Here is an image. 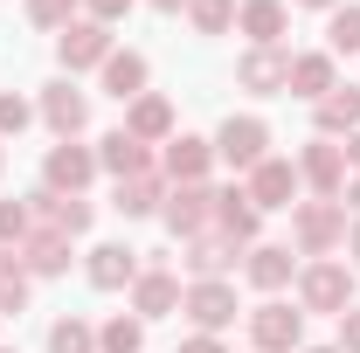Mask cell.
<instances>
[{
	"mask_svg": "<svg viewBox=\"0 0 360 353\" xmlns=\"http://www.w3.org/2000/svg\"><path fill=\"white\" fill-rule=\"evenodd\" d=\"M291 236H298V257H333L340 243H347V201H298L291 208Z\"/></svg>",
	"mask_w": 360,
	"mask_h": 353,
	"instance_id": "1",
	"label": "cell"
},
{
	"mask_svg": "<svg viewBox=\"0 0 360 353\" xmlns=\"http://www.w3.org/2000/svg\"><path fill=\"white\" fill-rule=\"evenodd\" d=\"M347 305H360V298H354V270H347V264L319 257V264L298 270V312H333V319H340Z\"/></svg>",
	"mask_w": 360,
	"mask_h": 353,
	"instance_id": "2",
	"label": "cell"
},
{
	"mask_svg": "<svg viewBox=\"0 0 360 353\" xmlns=\"http://www.w3.org/2000/svg\"><path fill=\"white\" fill-rule=\"evenodd\" d=\"M243 194L257 201V215L298 208V194H305V180H298V160H277V153H270L264 167H250V174H243Z\"/></svg>",
	"mask_w": 360,
	"mask_h": 353,
	"instance_id": "3",
	"label": "cell"
},
{
	"mask_svg": "<svg viewBox=\"0 0 360 353\" xmlns=\"http://www.w3.org/2000/svg\"><path fill=\"white\" fill-rule=\"evenodd\" d=\"M160 222L174 229L180 243L208 236V222H215V187H208V180H194V187H167V201H160Z\"/></svg>",
	"mask_w": 360,
	"mask_h": 353,
	"instance_id": "4",
	"label": "cell"
},
{
	"mask_svg": "<svg viewBox=\"0 0 360 353\" xmlns=\"http://www.w3.org/2000/svg\"><path fill=\"white\" fill-rule=\"evenodd\" d=\"M215 160H229L236 174H250V167H264L270 160V125L264 118H222V132H215Z\"/></svg>",
	"mask_w": 360,
	"mask_h": 353,
	"instance_id": "5",
	"label": "cell"
},
{
	"mask_svg": "<svg viewBox=\"0 0 360 353\" xmlns=\"http://www.w3.org/2000/svg\"><path fill=\"white\" fill-rule=\"evenodd\" d=\"M250 340H257V353H298L305 347V312H291L284 298H264L250 312Z\"/></svg>",
	"mask_w": 360,
	"mask_h": 353,
	"instance_id": "6",
	"label": "cell"
},
{
	"mask_svg": "<svg viewBox=\"0 0 360 353\" xmlns=\"http://www.w3.org/2000/svg\"><path fill=\"white\" fill-rule=\"evenodd\" d=\"M215 174V139H194V132H174L167 153H160V180L167 187H194V180Z\"/></svg>",
	"mask_w": 360,
	"mask_h": 353,
	"instance_id": "7",
	"label": "cell"
},
{
	"mask_svg": "<svg viewBox=\"0 0 360 353\" xmlns=\"http://www.w3.org/2000/svg\"><path fill=\"white\" fill-rule=\"evenodd\" d=\"M90 180H97V153L77 146V139H56L49 160H42V187L49 194H84Z\"/></svg>",
	"mask_w": 360,
	"mask_h": 353,
	"instance_id": "8",
	"label": "cell"
},
{
	"mask_svg": "<svg viewBox=\"0 0 360 353\" xmlns=\"http://www.w3.org/2000/svg\"><path fill=\"white\" fill-rule=\"evenodd\" d=\"M298 180L312 187L319 201H340V194H347V146H333V139H312V146L298 153Z\"/></svg>",
	"mask_w": 360,
	"mask_h": 353,
	"instance_id": "9",
	"label": "cell"
},
{
	"mask_svg": "<svg viewBox=\"0 0 360 353\" xmlns=\"http://www.w3.org/2000/svg\"><path fill=\"white\" fill-rule=\"evenodd\" d=\"M180 312H187L201 333H222L229 319H236V284H229V277H194V284L180 291Z\"/></svg>",
	"mask_w": 360,
	"mask_h": 353,
	"instance_id": "10",
	"label": "cell"
},
{
	"mask_svg": "<svg viewBox=\"0 0 360 353\" xmlns=\"http://www.w3.org/2000/svg\"><path fill=\"white\" fill-rule=\"evenodd\" d=\"M56 56H63L70 77H77V70H104V63H111V28H104V21H70V28L56 35Z\"/></svg>",
	"mask_w": 360,
	"mask_h": 353,
	"instance_id": "11",
	"label": "cell"
},
{
	"mask_svg": "<svg viewBox=\"0 0 360 353\" xmlns=\"http://www.w3.org/2000/svg\"><path fill=\"white\" fill-rule=\"evenodd\" d=\"M35 118H42L56 139H77V132L90 125V97L70 84V77H56V84L42 90V104H35Z\"/></svg>",
	"mask_w": 360,
	"mask_h": 353,
	"instance_id": "12",
	"label": "cell"
},
{
	"mask_svg": "<svg viewBox=\"0 0 360 353\" xmlns=\"http://www.w3.org/2000/svg\"><path fill=\"white\" fill-rule=\"evenodd\" d=\"M97 174H111V180H139V174H160V167H153V146H139V139L118 125V132L97 139Z\"/></svg>",
	"mask_w": 360,
	"mask_h": 353,
	"instance_id": "13",
	"label": "cell"
},
{
	"mask_svg": "<svg viewBox=\"0 0 360 353\" xmlns=\"http://www.w3.org/2000/svg\"><path fill=\"white\" fill-rule=\"evenodd\" d=\"M236 84L257 90V97H277V90L291 84V49H243V63H236Z\"/></svg>",
	"mask_w": 360,
	"mask_h": 353,
	"instance_id": "14",
	"label": "cell"
},
{
	"mask_svg": "<svg viewBox=\"0 0 360 353\" xmlns=\"http://www.w3.org/2000/svg\"><path fill=\"white\" fill-rule=\"evenodd\" d=\"M257 229H264L257 201H250L243 187H222V194H215V236H229L236 250H257Z\"/></svg>",
	"mask_w": 360,
	"mask_h": 353,
	"instance_id": "15",
	"label": "cell"
},
{
	"mask_svg": "<svg viewBox=\"0 0 360 353\" xmlns=\"http://www.w3.org/2000/svg\"><path fill=\"white\" fill-rule=\"evenodd\" d=\"M236 28L250 35V49H277L291 28V7L284 0H236Z\"/></svg>",
	"mask_w": 360,
	"mask_h": 353,
	"instance_id": "16",
	"label": "cell"
},
{
	"mask_svg": "<svg viewBox=\"0 0 360 353\" xmlns=\"http://www.w3.org/2000/svg\"><path fill=\"white\" fill-rule=\"evenodd\" d=\"M333 84H340V56H333V49H305V56H291V84H284L291 97L319 104Z\"/></svg>",
	"mask_w": 360,
	"mask_h": 353,
	"instance_id": "17",
	"label": "cell"
},
{
	"mask_svg": "<svg viewBox=\"0 0 360 353\" xmlns=\"http://www.w3.org/2000/svg\"><path fill=\"white\" fill-rule=\"evenodd\" d=\"M84 270H90V284H97V291H125V284H132L146 264H139V250H132V243H97Z\"/></svg>",
	"mask_w": 360,
	"mask_h": 353,
	"instance_id": "18",
	"label": "cell"
},
{
	"mask_svg": "<svg viewBox=\"0 0 360 353\" xmlns=\"http://www.w3.org/2000/svg\"><path fill=\"white\" fill-rule=\"evenodd\" d=\"M132 312H139V319H167V312H180V277L160 270V264L139 270V277H132Z\"/></svg>",
	"mask_w": 360,
	"mask_h": 353,
	"instance_id": "19",
	"label": "cell"
},
{
	"mask_svg": "<svg viewBox=\"0 0 360 353\" xmlns=\"http://www.w3.org/2000/svg\"><path fill=\"white\" fill-rule=\"evenodd\" d=\"M125 132H132L139 146H167V139H174V104L153 97V90L132 97V104H125Z\"/></svg>",
	"mask_w": 360,
	"mask_h": 353,
	"instance_id": "20",
	"label": "cell"
},
{
	"mask_svg": "<svg viewBox=\"0 0 360 353\" xmlns=\"http://www.w3.org/2000/svg\"><path fill=\"white\" fill-rule=\"evenodd\" d=\"M14 257H21V270H28V277H63V270H70V236H56V229H42V222H35V236H28Z\"/></svg>",
	"mask_w": 360,
	"mask_h": 353,
	"instance_id": "21",
	"label": "cell"
},
{
	"mask_svg": "<svg viewBox=\"0 0 360 353\" xmlns=\"http://www.w3.org/2000/svg\"><path fill=\"white\" fill-rule=\"evenodd\" d=\"M236 257H250V250H236L229 236H194V243H180V264L194 270V277H229Z\"/></svg>",
	"mask_w": 360,
	"mask_h": 353,
	"instance_id": "22",
	"label": "cell"
},
{
	"mask_svg": "<svg viewBox=\"0 0 360 353\" xmlns=\"http://www.w3.org/2000/svg\"><path fill=\"white\" fill-rule=\"evenodd\" d=\"M312 111H319V139H340V132L354 139V132H360V90H354V84H333Z\"/></svg>",
	"mask_w": 360,
	"mask_h": 353,
	"instance_id": "23",
	"label": "cell"
},
{
	"mask_svg": "<svg viewBox=\"0 0 360 353\" xmlns=\"http://www.w3.org/2000/svg\"><path fill=\"white\" fill-rule=\"evenodd\" d=\"M243 277H250L257 291H270V298H277V291L291 284V250H284V243H257V250L243 257Z\"/></svg>",
	"mask_w": 360,
	"mask_h": 353,
	"instance_id": "24",
	"label": "cell"
},
{
	"mask_svg": "<svg viewBox=\"0 0 360 353\" xmlns=\"http://www.w3.org/2000/svg\"><path fill=\"white\" fill-rule=\"evenodd\" d=\"M97 77H104V90H111L118 104H132V97H146V56H139V49H111V63H104Z\"/></svg>",
	"mask_w": 360,
	"mask_h": 353,
	"instance_id": "25",
	"label": "cell"
},
{
	"mask_svg": "<svg viewBox=\"0 0 360 353\" xmlns=\"http://www.w3.org/2000/svg\"><path fill=\"white\" fill-rule=\"evenodd\" d=\"M160 201H167V180H160V174H139V180H118V201H111V208L132 222V215H160Z\"/></svg>",
	"mask_w": 360,
	"mask_h": 353,
	"instance_id": "26",
	"label": "cell"
},
{
	"mask_svg": "<svg viewBox=\"0 0 360 353\" xmlns=\"http://www.w3.org/2000/svg\"><path fill=\"white\" fill-rule=\"evenodd\" d=\"M97 353H146V319H125V312H118V319H104V326H97Z\"/></svg>",
	"mask_w": 360,
	"mask_h": 353,
	"instance_id": "27",
	"label": "cell"
},
{
	"mask_svg": "<svg viewBox=\"0 0 360 353\" xmlns=\"http://www.w3.org/2000/svg\"><path fill=\"white\" fill-rule=\"evenodd\" d=\"M326 49H333V56H360V0H340V7H333Z\"/></svg>",
	"mask_w": 360,
	"mask_h": 353,
	"instance_id": "28",
	"label": "cell"
},
{
	"mask_svg": "<svg viewBox=\"0 0 360 353\" xmlns=\"http://www.w3.org/2000/svg\"><path fill=\"white\" fill-rule=\"evenodd\" d=\"M49 353H97V326H84L77 312L49 326Z\"/></svg>",
	"mask_w": 360,
	"mask_h": 353,
	"instance_id": "29",
	"label": "cell"
},
{
	"mask_svg": "<svg viewBox=\"0 0 360 353\" xmlns=\"http://www.w3.org/2000/svg\"><path fill=\"white\" fill-rule=\"evenodd\" d=\"M187 21H194V35H229L236 28V0H187Z\"/></svg>",
	"mask_w": 360,
	"mask_h": 353,
	"instance_id": "30",
	"label": "cell"
},
{
	"mask_svg": "<svg viewBox=\"0 0 360 353\" xmlns=\"http://www.w3.org/2000/svg\"><path fill=\"white\" fill-rule=\"evenodd\" d=\"M21 305H28V270H21L14 250H0V319H7V312H21Z\"/></svg>",
	"mask_w": 360,
	"mask_h": 353,
	"instance_id": "31",
	"label": "cell"
},
{
	"mask_svg": "<svg viewBox=\"0 0 360 353\" xmlns=\"http://www.w3.org/2000/svg\"><path fill=\"white\" fill-rule=\"evenodd\" d=\"M35 236V208L28 201H0V250H21Z\"/></svg>",
	"mask_w": 360,
	"mask_h": 353,
	"instance_id": "32",
	"label": "cell"
},
{
	"mask_svg": "<svg viewBox=\"0 0 360 353\" xmlns=\"http://www.w3.org/2000/svg\"><path fill=\"white\" fill-rule=\"evenodd\" d=\"M77 7H84V0H28V21H35V28H56V35H63V28L77 21Z\"/></svg>",
	"mask_w": 360,
	"mask_h": 353,
	"instance_id": "33",
	"label": "cell"
},
{
	"mask_svg": "<svg viewBox=\"0 0 360 353\" xmlns=\"http://www.w3.org/2000/svg\"><path fill=\"white\" fill-rule=\"evenodd\" d=\"M28 125H35V104H28V97H14V90H0V139L28 132Z\"/></svg>",
	"mask_w": 360,
	"mask_h": 353,
	"instance_id": "34",
	"label": "cell"
},
{
	"mask_svg": "<svg viewBox=\"0 0 360 353\" xmlns=\"http://www.w3.org/2000/svg\"><path fill=\"white\" fill-rule=\"evenodd\" d=\"M90 7V21H104V28H111V21H125V14H132L139 0H84Z\"/></svg>",
	"mask_w": 360,
	"mask_h": 353,
	"instance_id": "35",
	"label": "cell"
},
{
	"mask_svg": "<svg viewBox=\"0 0 360 353\" xmlns=\"http://www.w3.org/2000/svg\"><path fill=\"white\" fill-rule=\"evenodd\" d=\"M340 353H360V305L340 312Z\"/></svg>",
	"mask_w": 360,
	"mask_h": 353,
	"instance_id": "36",
	"label": "cell"
},
{
	"mask_svg": "<svg viewBox=\"0 0 360 353\" xmlns=\"http://www.w3.org/2000/svg\"><path fill=\"white\" fill-rule=\"evenodd\" d=\"M180 353H229V347H222V333H187Z\"/></svg>",
	"mask_w": 360,
	"mask_h": 353,
	"instance_id": "37",
	"label": "cell"
},
{
	"mask_svg": "<svg viewBox=\"0 0 360 353\" xmlns=\"http://www.w3.org/2000/svg\"><path fill=\"white\" fill-rule=\"evenodd\" d=\"M347 257H354V264H360V222H354V229H347Z\"/></svg>",
	"mask_w": 360,
	"mask_h": 353,
	"instance_id": "38",
	"label": "cell"
},
{
	"mask_svg": "<svg viewBox=\"0 0 360 353\" xmlns=\"http://www.w3.org/2000/svg\"><path fill=\"white\" fill-rule=\"evenodd\" d=\"M340 201H354V215H360V174L347 180V194H340Z\"/></svg>",
	"mask_w": 360,
	"mask_h": 353,
	"instance_id": "39",
	"label": "cell"
},
{
	"mask_svg": "<svg viewBox=\"0 0 360 353\" xmlns=\"http://www.w3.org/2000/svg\"><path fill=\"white\" fill-rule=\"evenodd\" d=\"M291 7H319V14H333V7H340V0H291Z\"/></svg>",
	"mask_w": 360,
	"mask_h": 353,
	"instance_id": "40",
	"label": "cell"
},
{
	"mask_svg": "<svg viewBox=\"0 0 360 353\" xmlns=\"http://www.w3.org/2000/svg\"><path fill=\"white\" fill-rule=\"evenodd\" d=\"M146 7H160V14H180V7H187V0H146Z\"/></svg>",
	"mask_w": 360,
	"mask_h": 353,
	"instance_id": "41",
	"label": "cell"
},
{
	"mask_svg": "<svg viewBox=\"0 0 360 353\" xmlns=\"http://www.w3.org/2000/svg\"><path fill=\"white\" fill-rule=\"evenodd\" d=\"M347 160H354V167H360V132H354V139H347Z\"/></svg>",
	"mask_w": 360,
	"mask_h": 353,
	"instance_id": "42",
	"label": "cell"
},
{
	"mask_svg": "<svg viewBox=\"0 0 360 353\" xmlns=\"http://www.w3.org/2000/svg\"><path fill=\"white\" fill-rule=\"evenodd\" d=\"M298 353H340V347H298Z\"/></svg>",
	"mask_w": 360,
	"mask_h": 353,
	"instance_id": "43",
	"label": "cell"
},
{
	"mask_svg": "<svg viewBox=\"0 0 360 353\" xmlns=\"http://www.w3.org/2000/svg\"><path fill=\"white\" fill-rule=\"evenodd\" d=\"M0 353H14V347H0Z\"/></svg>",
	"mask_w": 360,
	"mask_h": 353,
	"instance_id": "44",
	"label": "cell"
}]
</instances>
